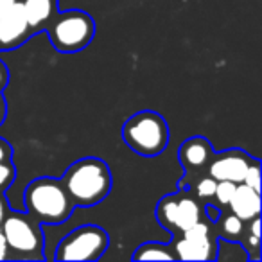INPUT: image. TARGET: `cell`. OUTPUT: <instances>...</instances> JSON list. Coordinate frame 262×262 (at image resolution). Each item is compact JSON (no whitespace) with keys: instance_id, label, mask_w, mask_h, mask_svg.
I'll list each match as a JSON object with an SVG mask.
<instances>
[{"instance_id":"1","label":"cell","mask_w":262,"mask_h":262,"mask_svg":"<svg viewBox=\"0 0 262 262\" xmlns=\"http://www.w3.org/2000/svg\"><path fill=\"white\" fill-rule=\"evenodd\" d=\"M61 182L76 208L97 207L110 196L113 185L110 165L97 157H84L72 162L63 172Z\"/></svg>"},{"instance_id":"2","label":"cell","mask_w":262,"mask_h":262,"mask_svg":"<svg viewBox=\"0 0 262 262\" xmlns=\"http://www.w3.org/2000/svg\"><path fill=\"white\" fill-rule=\"evenodd\" d=\"M24 208L43 226L69 221L76 207L70 201L61 178L40 176L27 183L24 190Z\"/></svg>"},{"instance_id":"3","label":"cell","mask_w":262,"mask_h":262,"mask_svg":"<svg viewBox=\"0 0 262 262\" xmlns=\"http://www.w3.org/2000/svg\"><path fill=\"white\" fill-rule=\"evenodd\" d=\"M122 140L133 153L140 157H158L167 149L171 140L169 124L162 113L155 110H142L124 122Z\"/></svg>"},{"instance_id":"4","label":"cell","mask_w":262,"mask_h":262,"mask_svg":"<svg viewBox=\"0 0 262 262\" xmlns=\"http://www.w3.org/2000/svg\"><path fill=\"white\" fill-rule=\"evenodd\" d=\"M0 230L6 237L9 260H43L45 237L41 225L26 210L9 208Z\"/></svg>"},{"instance_id":"5","label":"cell","mask_w":262,"mask_h":262,"mask_svg":"<svg viewBox=\"0 0 262 262\" xmlns=\"http://www.w3.org/2000/svg\"><path fill=\"white\" fill-rule=\"evenodd\" d=\"M45 33L52 47L61 54H76L86 49L95 36V20L83 9L58 11Z\"/></svg>"},{"instance_id":"6","label":"cell","mask_w":262,"mask_h":262,"mask_svg":"<svg viewBox=\"0 0 262 262\" xmlns=\"http://www.w3.org/2000/svg\"><path fill=\"white\" fill-rule=\"evenodd\" d=\"M110 246V233L99 225L74 228L58 243L54 260H99Z\"/></svg>"},{"instance_id":"7","label":"cell","mask_w":262,"mask_h":262,"mask_svg":"<svg viewBox=\"0 0 262 262\" xmlns=\"http://www.w3.org/2000/svg\"><path fill=\"white\" fill-rule=\"evenodd\" d=\"M155 215L158 225L171 233L183 232L205 217L203 205L185 187H178L176 192L165 194L162 200H158Z\"/></svg>"},{"instance_id":"8","label":"cell","mask_w":262,"mask_h":262,"mask_svg":"<svg viewBox=\"0 0 262 262\" xmlns=\"http://www.w3.org/2000/svg\"><path fill=\"white\" fill-rule=\"evenodd\" d=\"M217 241L214 223L203 217L190 228L172 233L169 248L174 260H215Z\"/></svg>"},{"instance_id":"9","label":"cell","mask_w":262,"mask_h":262,"mask_svg":"<svg viewBox=\"0 0 262 262\" xmlns=\"http://www.w3.org/2000/svg\"><path fill=\"white\" fill-rule=\"evenodd\" d=\"M215 151L210 140L201 135H194L183 140L178 149V160L183 167V176L180 178L178 187H189L194 180L207 174V167Z\"/></svg>"},{"instance_id":"10","label":"cell","mask_w":262,"mask_h":262,"mask_svg":"<svg viewBox=\"0 0 262 262\" xmlns=\"http://www.w3.org/2000/svg\"><path fill=\"white\" fill-rule=\"evenodd\" d=\"M253 158L255 157L248 155L243 149H226L221 153H214L207 167V174L212 176L215 182L226 180V182L241 183Z\"/></svg>"},{"instance_id":"11","label":"cell","mask_w":262,"mask_h":262,"mask_svg":"<svg viewBox=\"0 0 262 262\" xmlns=\"http://www.w3.org/2000/svg\"><path fill=\"white\" fill-rule=\"evenodd\" d=\"M33 33L26 18L22 0H18L2 18H0V51H13L26 43Z\"/></svg>"},{"instance_id":"12","label":"cell","mask_w":262,"mask_h":262,"mask_svg":"<svg viewBox=\"0 0 262 262\" xmlns=\"http://www.w3.org/2000/svg\"><path fill=\"white\" fill-rule=\"evenodd\" d=\"M226 208L243 221H250V219L260 215V192L244 183H237L235 192L228 201Z\"/></svg>"},{"instance_id":"13","label":"cell","mask_w":262,"mask_h":262,"mask_svg":"<svg viewBox=\"0 0 262 262\" xmlns=\"http://www.w3.org/2000/svg\"><path fill=\"white\" fill-rule=\"evenodd\" d=\"M22 6L33 36L43 33L58 13V0H22Z\"/></svg>"},{"instance_id":"14","label":"cell","mask_w":262,"mask_h":262,"mask_svg":"<svg viewBox=\"0 0 262 262\" xmlns=\"http://www.w3.org/2000/svg\"><path fill=\"white\" fill-rule=\"evenodd\" d=\"M241 246L248 253V260L258 262L262 258L260 255V215L250 219L244 223L243 235H241Z\"/></svg>"},{"instance_id":"15","label":"cell","mask_w":262,"mask_h":262,"mask_svg":"<svg viewBox=\"0 0 262 262\" xmlns=\"http://www.w3.org/2000/svg\"><path fill=\"white\" fill-rule=\"evenodd\" d=\"M244 223L241 217H237L235 214L225 208L219 215V219L214 223V230L217 239H225V241H241V235H243L244 230Z\"/></svg>"},{"instance_id":"16","label":"cell","mask_w":262,"mask_h":262,"mask_svg":"<svg viewBox=\"0 0 262 262\" xmlns=\"http://www.w3.org/2000/svg\"><path fill=\"white\" fill-rule=\"evenodd\" d=\"M133 260H174L169 244H162L157 241L142 243L131 255Z\"/></svg>"},{"instance_id":"17","label":"cell","mask_w":262,"mask_h":262,"mask_svg":"<svg viewBox=\"0 0 262 262\" xmlns=\"http://www.w3.org/2000/svg\"><path fill=\"white\" fill-rule=\"evenodd\" d=\"M215 183L217 182H215L212 176L205 174V176H200L198 180H194V182L190 183L189 187H185V189H189L190 192H192V196L196 198L201 205H205V203H208V201H212V196H214V190H215Z\"/></svg>"},{"instance_id":"18","label":"cell","mask_w":262,"mask_h":262,"mask_svg":"<svg viewBox=\"0 0 262 262\" xmlns=\"http://www.w3.org/2000/svg\"><path fill=\"white\" fill-rule=\"evenodd\" d=\"M235 185H237V183L226 182V180L217 182V183H215V190H214V196H212L210 203L217 205L221 210H225V208L228 207V201L232 200L233 192H235Z\"/></svg>"},{"instance_id":"19","label":"cell","mask_w":262,"mask_h":262,"mask_svg":"<svg viewBox=\"0 0 262 262\" xmlns=\"http://www.w3.org/2000/svg\"><path fill=\"white\" fill-rule=\"evenodd\" d=\"M241 183H244V185L251 187V189L260 192V162H258V158H253V162L248 165L246 172H244V178Z\"/></svg>"},{"instance_id":"20","label":"cell","mask_w":262,"mask_h":262,"mask_svg":"<svg viewBox=\"0 0 262 262\" xmlns=\"http://www.w3.org/2000/svg\"><path fill=\"white\" fill-rule=\"evenodd\" d=\"M16 178V167L13 164V160L2 162L0 164V192H4L11 187V183Z\"/></svg>"},{"instance_id":"21","label":"cell","mask_w":262,"mask_h":262,"mask_svg":"<svg viewBox=\"0 0 262 262\" xmlns=\"http://www.w3.org/2000/svg\"><path fill=\"white\" fill-rule=\"evenodd\" d=\"M13 160V147L8 140L0 139V164L2 162H9Z\"/></svg>"},{"instance_id":"22","label":"cell","mask_w":262,"mask_h":262,"mask_svg":"<svg viewBox=\"0 0 262 262\" xmlns=\"http://www.w3.org/2000/svg\"><path fill=\"white\" fill-rule=\"evenodd\" d=\"M9 83V70L4 63L0 61V92H4V88Z\"/></svg>"},{"instance_id":"23","label":"cell","mask_w":262,"mask_h":262,"mask_svg":"<svg viewBox=\"0 0 262 262\" xmlns=\"http://www.w3.org/2000/svg\"><path fill=\"white\" fill-rule=\"evenodd\" d=\"M9 208H11V205H9L8 198L4 196V192H0V225H2V221H4Z\"/></svg>"},{"instance_id":"24","label":"cell","mask_w":262,"mask_h":262,"mask_svg":"<svg viewBox=\"0 0 262 262\" xmlns=\"http://www.w3.org/2000/svg\"><path fill=\"white\" fill-rule=\"evenodd\" d=\"M6 117H8V101L4 97V92H0V126L6 122Z\"/></svg>"},{"instance_id":"25","label":"cell","mask_w":262,"mask_h":262,"mask_svg":"<svg viewBox=\"0 0 262 262\" xmlns=\"http://www.w3.org/2000/svg\"><path fill=\"white\" fill-rule=\"evenodd\" d=\"M2 260H9V253H8V244H6V237L0 230V262Z\"/></svg>"},{"instance_id":"26","label":"cell","mask_w":262,"mask_h":262,"mask_svg":"<svg viewBox=\"0 0 262 262\" xmlns=\"http://www.w3.org/2000/svg\"><path fill=\"white\" fill-rule=\"evenodd\" d=\"M16 2H18V0H0V18H2Z\"/></svg>"}]
</instances>
